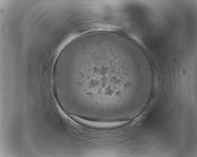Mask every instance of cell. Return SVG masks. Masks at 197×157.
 I'll use <instances>...</instances> for the list:
<instances>
[{
    "label": "cell",
    "mask_w": 197,
    "mask_h": 157,
    "mask_svg": "<svg viewBox=\"0 0 197 157\" xmlns=\"http://www.w3.org/2000/svg\"><path fill=\"white\" fill-rule=\"evenodd\" d=\"M123 41L105 34L76 40L61 57L57 82L62 88L75 89L89 109L121 111L129 88L145 80L143 73L128 68Z\"/></svg>",
    "instance_id": "cell-1"
}]
</instances>
